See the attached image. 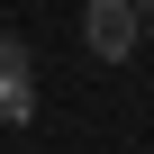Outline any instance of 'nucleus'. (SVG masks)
<instances>
[{"label": "nucleus", "instance_id": "nucleus-1", "mask_svg": "<svg viewBox=\"0 0 154 154\" xmlns=\"http://www.w3.org/2000/svg\"><path fill=\"white\" fill-rule=\"evenodd\" d=\"M136 36H145L136 0H91V9H82V45H91L100 63H127V54H136Z\"/></svg>", "mask_w": 154, "mask_h": 154}, {"label": "nucleus", "instance_id": "nucleus-2", "mask_svg": "<svg viewBox=\"0 0 154 154\" xmlns=\"http://www.w3.org/2000/svg\"><path fill=\"white\" fill-rule=\"evenodd\" d=\"M0 118H9V127L36 118V63H27V45L9 27H0Z\"/></svg>", "mask_w": 154, "mask_h": 154}, {"label": "nucleus", "instance_id": "nucleus-3", "mask_svg": "<svg viewBox=\"0 0 154 154\" xmlns=\"http://www.w3.org/2000/svg\"><path fill=\"white\" fill-rule=\"evenodd\" d=\"M136 18H145V27H154V0H136Z\"/></svg>", "mask_w": 154, "mask_h": 154}]
</instances>
